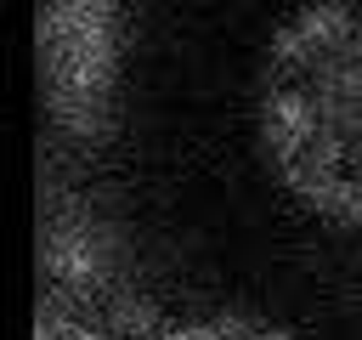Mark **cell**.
<instances>
[{
  "label": "cell",
  "instance_id": "277c9868",
  "mask_svg": "<svg viewBox=\"0 0 362 340\" xmlns=\"http://www.w3.org/2000/svg\"><path fill=\"white\" fill-rule=\"evenodd\" d=\"M164 340H288V334L272 323H255V317H209V323H187Z\"/></svg>",
  "mask_w": 362,
  "mask_h": 340
},
{
  "label": "cell",
  "instance_id": "7a4b0ae2",
  "mask_svg": "<svg viewBox=\"0 0 362 340\" xmlns=\"http://www.w3.org/2000/svg\"><path fill=\"white\" fill-rule=\"evenodd\" d=\"M113 79H119V6L51 0L40 11V96L68 142L90 147L107 136Z\"/></svg>",
  "mask_w": 362,
  "mask_h": 340
},
{
  "label": "cell",
  "instance_id": "5b68a950",
  "mask_svg": "<svg viewBox=\"0 0 362 340\" xmlns=\"http://www.w3.org/2000/svg\"><path fill=\"white\" fill-rule=\"evenodd\" d=\"M34 340H102V329L85 323L79 312L57 306V300H40L34 306Z\"/></svg>",
  "mask_w": 362,
  "mask_h": 340
},
{
  "label": "cell",
  "instance_id": "3957f363",
  "mask_svg": "<svg viewBox=\"0 0 362 340\" xmlns=\"http://www.w3.org/2000/svg\"><path fill=\"white\" fill-rule=\"evenodd\" d=\"M40 300L79 312L102 334L141 323L119 238L85 198L62 187H40Z\"/></svg>",
  "mask_w": 362,
  "mask_h": 340
},
{
  "label": "cell",
  "instance_id": "6da1fadb",
  "mask_svg": "<svg viewBox=\"0 0 362 340\" xmlns=\"http://www.w3.org/2000/svg\"><path fill=\"white\" fill-rule=\"evenodd\" d=\"M255 136L294 204L362 227V0L288 17L255 79Z\"/></svg>",
  "mask_w": 362,
  "mask_h": 340
}]
</instances>
